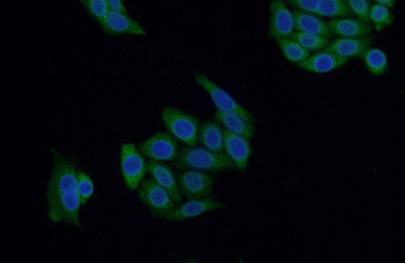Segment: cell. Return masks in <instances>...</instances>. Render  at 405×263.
<instances>
[{"instance_id": "cell-1", "label": "cell", "mask_w": 405, "mask_h": 263, "mask_svg": "<svg viewBox=\"0 0 405 263\" xmlns=\"http://www.w3.org/2000/svg\"><path fill=\"white\" fill-rule=\"evenodd\" d=\"M53 166L46 192L48 216L54 223H65L80 230L81 205L77 190L76 161L52 148Z\"/></svg>"}, {"instance_id": "cell-2", "label": "cell", "mask_w": 405, "mask_h": 263, "mask_svg": "<svg viewBox=\"0 0 405 263\" xmlns=\"http://www.w3.org/2000/svg\"><path fill=\"white\" fill-rule=\"evenodd\" d=\"M175 163L180 168H190L212 171L235 167L225 153L212 152L206 148L185 146L179 151Z\"/></svg>"}, {"instance_id": "cell-3", "label": "cell", "mask_w": 405, "mask_h": 263, "mask_svg": "<svg viewBox=\"0 0 405 263\" xmlns=\"http://www.w3.org/2000/svg\"><path fill=\"white\" fill-rule=\"evenodd\" d=\"M161 117L172 135L189 146L197 144L199 122L196 117L169 106L164 108Z\"/></svg>"}, {"instance_id": "cell-4", "label": "cell", "mask_w": 405, "mask_h": 263, "mask_svg": "<svg viewBox=\"0 0 405 263\" xmlns=\"http://www.w3.org/2000/svg\"><path fill=\"white\" fill-rule=\"evenodd\" d=\"M194 79L197 84L209 94L217 110L235 114L249 122L254 121V117L248 110L205 74L195 73Z\"/></svg>"}, {"instance_id": "cell-5", "label": "cell", "mask_w": 405, "mask_h": 263, "mask_svg": "<svg viewBox=\"0 0 405 263\" xmlns=\"http://www.w3.org/2000/svg\"><path fill=\"white\" fill-rule=\"evenodd\" d=\"M120 163L126 186L131 191L136 190L146 170L144 159L134 144L126 143L122 145Z\"/></svg>"}, {"instance_id": "cell-6", "label": "cell", "mask_w": 405, "mask_h": 263, "mask_svg": "<svg viewBox=\"0 0 405 263\" xmlns=\"http://www.w3.org/2000/svg\"><path fill=\"white\" fill-rule=\"evenodd\" d=\"M138 196L154 217L161 218L175 206L168 192L152 178L142 180Z\"/></svg>"}, {"instance_id": "cell-7", "label": "cell", "mask_w": 405, "mask_h": 263, "mask_svg": "<svg viewBox=\"0 0 405 263\" xmlns=\"http://www.w3.org/2000/svg\"><path fill=\"white\" fill-rule=\"evenodd\" d=\"M138 148L144 156L158 162L175 160L179 152L176 140L165 132L153 135L141 142Z\"/></svg>"}, {"instance_id": "cell-8", "label": "cell", "mask_w": 405, "mask_h": 263, "mask_svg": "<svg viewBox=\"0 0 405 263\" xmlns=\"http://www.w3.org/2000/svg\"><path fill=\"white\" fill-rule=\"evenodd\" d=\"M226 204L210 197L189 200L166 212L161 218L170 222H178L199 215L205 212L223 208Z\"/></svg>"}, {"instance_id": "cell-9", "label": "cell", "mask_w": 405, "mask_h": 263, "mask_svg": "<svg viewBox=\"0 0 405 263\" xmlns=\"http://www.w3.org/2000/svg\"><path fill=\"white\" fill-rule=\"evenodd\" d=\"M212 177L207 172L199 170H190L181 173L178 178L180 191L188 199L206 197L212 192Z\"/></svg>"}, {"instance_id": "cell-10", "label": "cell", "mask_w": 405, "mask_h": 263, "mask_svg": "<svg viewBox=\"0 0 405 263\" xmlns=\"http://www.w3.org/2000/svg\"><path fill=\"white\" fill-rule=\"evenodd\" d=\"M294 20L292 13L281 0H274L269 5L268 36L276 39L290 36L294 32Z\"/></svg>"}, {"instance_id": "cell-11", "label": "cell", "mask_w": 405, "mask_h": 263, "mask_svg": "<svg viewBox=\"0 0 405 263\" xmlns=\"http://www.w3.org/2000/svg\"><path fill=\"white\" fill-rule=\"evenodd\" d=\"M224 148L226 154L240 171L246 170L252 148L248 138L224 129Z\"/></svg>"}, {"instance_id": "cell-12", "label": "cell", "mask_w": 405, "mask_h": 263, "mask_svg": "<svg viewBox=\"0 0 405 263\" xmlns=\"http://www.w3.org/2000/svg\"><path fill=\"white\" fill-rule=\"evenodd\" d=\"M104 31L111 35L132 34L144 35L146 30L134 19L128 15L109 11L100 22Z\"/></svg>"}, {"instance_id": "cell-13", "label": "cell", "mask_w": 405, "mask_h": 263, "mask_svg": "<svg viewBox=\"0 0 405 263\" xmlns=\"http://www.w3.org/2000/svg\"><path fill=\"white\" fill-rule=\"evenodd\" d=\"M373 39L374 36H372L359 38L340 36L329 43L321 51L331 52L342 57H361Z\"/></svg>"}, {"instance_id": "cell-14", "label": "cell", "mask_w": 405, "mask_h": 263, "mask_svg": "<svg viewBox=\"0 0 405 263\" xmlns=\"http://www.w3.org/2000/svg\"><path fill=\"white\" fill-rule=\"evenodd\" d=\"M146 170L159 186L168 192L174 202H181L178 184L170 167L160 162L151 160L146 163Z\"/></svg>"}, {"instance_id": "cell-15", "label": "cell", "mask_w": 405, "mask_h": 263, "mask_svg": "<svg viewBox=\"0 0 405 263\" xmlns=\"http://www.w3.org/2000/svg\"><path fill=\"white\" fill-rule=\"evenodd\" d=\"M348 58L342 57L329 52L320 51L309 56L297 66L307 71L317 73L330 72L346 64Z\"/></svg>"}, {"instance_id": "cell-16", "label": "cell", "mask_w": 405, "mask_h": 263, "mask_svg": "<svg viewBox=\"0 0 405 263\" xmlns=\"http://www.w3.org/2000/svg\"><path fill=\"white\" fill-rule=\"evenodd\" d=\"M326 23L332 34L341 37H363L373 31V27L369 23L349 18L333 19Z\"/></svg>"}, {"instance_id": "cell-17", "label": "cell", "mask_w": 405, "mask_h": 263, "mask_svg": "<svg viewBox=\"0 0 405 263\" xmlns=\"http://www.w3.org/2000/svg\"><path fill=\"white\" fill-rule=\"evenodd\" d=\"M294 29L297 32L329 38L332 36L326 22L314 15L298 10L292 11Z\"/></svg>"}, {"instance_id": "cell-18", "label": "cell", "mask_w": 405, "mask_h": 263, "mask_svg": "<svg viewBox=\"0 0 405 263\" xmlns=\"http://www.w3.org/2000/svg\"><path fill=\"white\" fill-rule=\"evenodd\" d=\"M198 140L204 147L212 152L223 151V133L218 122L207 121L199 128Z\"/></svg>"}, {"instance_id": "cell-19", "label": "cell", "mask_w": 405, "mask_h": 263, "mask_svg": "<svg viewBox=\"0 0 405 263\" xmlns=\"http://www.w3.org/2000/svg\"><path fill=\"white\" fill-rule=\"evenodd\" d=\"M214 118L221 123L225 129L235 134L250 138L254 134L255 129L252 123L248 122L240 117L230 113L216 110Z\"/></svg>"}, {"instance_id": "cell-20", "label": "cell", "mask_w": 405, "mask_h": 263, "mask_svg": "<svg viewBox=\"0 0 405 263\" xmlns=\"http://www.w3.org/2000/svg\"><path fill=\"white\" fill-rule=\"evenodd\" d=\"M276 42L285 57L290 62L300 63L310 56L309 51L291 38H278Z\"/></svg>"}, {"instance_id": "cell-21", "label": "cell", "mask_w": 405, "mask_h": 263, "mask_svg": "<svg viewBox=\"0 0 405 263\" xmlns=\"http://www.w3.org/2000/svg\"><path fill=\"white\" fill-rule=\"evenodd\" d=\"M366 66L370 72L376 76L382 75L387 66V59L385 54L376 48H367L362 54Z\"/></svg>"}, {"instance_id": "cell-22", "label": "cell", "mask_w": 405, "mask_h": 263, "mask_svg": "<svg viewBox=\"0 0 405 263\" xmlns=\"http://www.w3.org/2000/svg\"><path fill=\"white\" fill-rule=\"evenodd\" d=\"M315 14L330 17L353 16L346 1L343 0H318V5Z\"/></svg>"}, {"instance_id": "cell-23", "label": "cell", "mask_w": 405, "mask_h": 263, "mask_svg": "<svg viewBox=\"0 0 405 263\" xmlns=\"http://www.w3.org/2000/svg\"><path fill=\"white\" fill-rule=\"evenodd\" d=\"M290 37L309 52L320 51L329 43V38L301 32L294 31Z\"/></svg>"}, {"instance_id": "cell-24", "label": "cell", "mask_w": 405, "mask_h": 263, "mask_svg": "<svg viewBox=\"0 0 405 263\" xmlns=\"http://www.w3.org/2000/svg\"><path fill=\"white\" fill-rule=\"evenodd\" d=\"M369 17L377 31L382 30L385 26L389 25L393 22V17L388 9L377 4L371 7Z\"/></svg>"}, {"instance_id": "cell-25", "label": "cell", "mask_w": 405, "mask_h": 263, "mask_svg": "<svg viewBox=\"0 0 405 263\" xmlns=\"http://www.w3.org/2000/svg\"><path fill=\"white\" fill-rule=\"evenodd\" d=\"M77 190L80 204H85L94 192V185L90 177L83 171L77 174Z\"/></svg>"}, {"instance_id": "cell-26", "label": "cell", "mask_w": 405, "mask_h": 263, "mask_svg": "<svg viewBox=\"0 0 405 263\" xmlns=\"http://www.w3.org/2000/svg\"><path fill=\"white\" fill-rule=\"evenodd\" d=\"M349 9L355 14L358 20L366 23L370 21L369 14L370 4L365 0H348L345 1Z\"/></svg>"}, {"instance_id": "cell-27", "label": "cell", "mask_w": 405, "mask_h": 263, "mask_svg": "<svg viewBox=\"0 0 405 263\" xmlns=\"http://www.w3.org/2000/svg\"><path fill=\"white\" fill-rule=\"evenodd\" d=\"M90 14L99 22L106 16L109 10L106 0H82Z\"/></svg>"}, {"instance_id": "cell-28", "label": "cell", "mask_w": 405, "mask_h": 263, "mask_svg": "<svg viewBox=\"0 0 405 263\" xmlns=\"http://www.w3.org/2000/svg\"><path fill=\"white\" fill-rule=\"evenodd\" d=\"M287 3L298 10L315 14L318 5V0H287Z\"/></svg>"}, {"instance_id": "cell-29", "label": "cell", "mask_w": 405, "mask_h": 263, "mask_svg": "<svg viewBox=\"0 0 405 263\" xmlns=\"http://www.w3.org/2000/svg\"><path fill=\"white\" fill-rule=\"evenodd\" d=\"M109 11L128 15L127 11L120 0H106Z\"/></svg>"}, {"instance_id": "cell-30", "label": "cell", "mask_w": 405, "mask_h": 263, "mask_svg": "<svg viewBox=\"0 0 405 263\" xmlns=\"http://www.w3.org/2000/svg\"><path fill=\"white\" fill-rule=\"evenodd\" d=\"M375 2L377 4L385 7L387 8H392L394 6V1L392 0H377Z\"/></svg>"}]
</instances>
